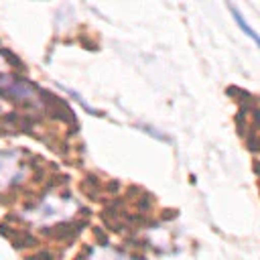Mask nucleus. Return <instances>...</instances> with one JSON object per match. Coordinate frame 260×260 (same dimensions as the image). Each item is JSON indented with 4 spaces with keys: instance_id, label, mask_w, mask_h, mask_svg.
Returning a JSON list of instances; mask_svg holds the SVG:
<instances>
[{
    "instance_id": "1",
    "label": "nucleus",
    "mask_w": 260,
    "mask_h": 260,
    "mask_svg": "<svg viewBox=\"0 0 260 260\" xmlns=\"http://www.w3.org/2000/svg\"><path fill=\"white\" fill-rule=\"evenodd\" d=\"M0 95L18 108L41 112V87L22 75H0Z\"/></svg>"
},
{
    "instance_id": "2",
    "label": "nucleus",
    "mask_w": 260,
    "mask_h": 260,
    "mask_svg": "<svg viewBox=\"0 0 260 260\" xmlns=\"http://www.w3.org/2000/svg\"><path fill=\"white\" fill-rule=\"evenodd\" d=\"M41 108L49 114V118H53V120L63 122L65 126H69V128H71V130H69L71 134H75V132L79 130L77 118H75L73 110L67 106V102L61 100L59 95H55V93L43 89V87H41Z\"/></svg>"
},
{
    "instance_id": "3",
    "label": "nucleus",
    "mask_w": 260,
    "mask_h": 260,
    "mask_svg": "<svg viewBox=\"0 0 260 260\" xmlns=\"http://www.w3.org/2000/svg\"><path fill=\"white\" fill-rule=\"evenodd\" d=\"M83 225H87V219H67V221H59V223H53V225H47L41 230V234L45 238H49L51 242H57V244H69L73 242L79 232L83 230Z\"/></svg>"
},
{
    "instance_id": "4",
    "label": "nucleus",
    "mask_w": 260,
    "mask_h": 260,
    "mask_svg": "<svg viewBox=\"0 0 260 260\" xmlns=\"http://www.w3.org/2000/svg\"><path fill=\"white\" fill-rule=\"evenodd\" d=\"M10 165H12L14 173L8 177V179H10V181H8V187H10V189H16V193H18V191H20V183H22V179H24V165H22L20 160H10ZM6 167H8L6 152H0V173H6Z\"/></svg>"
},
{
    "instance_id": "5",
    "label": "nucleus",
    "mask_w": 260,
    "mask_h": 260,
    "mask_svg": "<svg viewBox=\"0 0 260 260\" xmlns=\"http://www.w3.org/2000/svg\"><path fill=\"white\" fill-rule=\"evenodd\" d=\"M225 93H228L234 102H238L240 108H256V95L250 93V91H246V89H242V87L232 85V87L225 89Z\"/></svg>"
},
{
    "instance_id": "6",
    "label": "nucleus",
    "mask_w": 260,
    "mask_h": 260,
    "mask_svg": "<svg viewBox=\"0 0 260 260\" xmlns=\"http://www.w3.org/2000/svg\"><path fill=\"white\" fill-rule=\"evenodd\" d=\"M0 55L10 63L12 69H16V75H18V73H20V75L26 73V65H24V61H22L18 55H14L12 51H8V49H4V47H0Z\"/></svg>"
},
{
    "instance_id": "7",
    "label": "nucleus",
    "mask_w": 260,
    "mask_h": 260,
    "mask_svg": "<svg viewBox=\"0 0 260 260\" xmlns=\"http://www.w3.org/2000/svg\"><path fill=\"white\" fill-rule=\"evenodd\" d=\"M230 10H232V14H234V20L238 22V26H240V28H242V30H244V32H246V35H248V37H250L254 43H258V35H256V32H254V28H252V26H250V24H248L244 18H242V14H240V12H238L234 6H230Z\"/></svg>"
},
{
    "instance_id": "8",
    "label": "nucleus",
    "mask_w": 260,
    "mask_h": 260,
    "mask_svg": "<svg viewBox=\"0 0 260 260\" xmlns=\"http://www.w3.org/2000/svg\"><path fill=\"white\" fill-rule=\"evenodd\" d=\"M24 260H55V254H53V250H37L30 256H26Z\"/></svg>"
},
{
    "instance_id": "9",
    "label": "nucleus",
    "mask_w": 260,
    "mask_h": 260,
    "mask_svg": "<svg viewBox=\"0 0 260 260\" xmlns=\"http://www.w3.org/2000/svg\"><path fill=\"white\" fill-rule=\"evenodd\" d=\"M79 43H83L85 47H87V51H98V43L95 41H91V39H87V37H79Z\"/></svg>"
},
{
    "instance_id": "10",
    "label": "nucleus",
    "mask_w": 260,
    "mask_h": 260,
    "mask_svg": "<svg viewBox=\"0 0 260 260\" xmlns=\"http://www.w3.org/2000/svg\"><path fill=\"white\" fill-rule=\"evenodd\" d=\"M75 260H83V258H75Z\"/></svg>"
}]
</instances>
